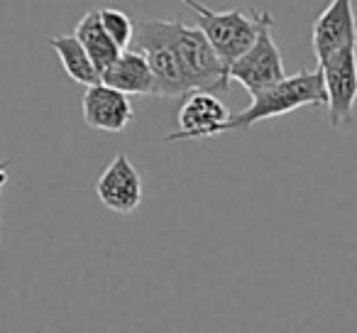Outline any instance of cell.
<instances>
[{
  "mask_svg": "<svg viewBox=\"0 0 357 333\" xmlns=\"http://www.w3.org/2000/svg\"><path fill=\"white\" fill-rule=\"evenodd\" d=\"M318 71L326 86V108L331 125L340 128L350 123L357 103V47H347L331 59L321 61Z\"/></svg>",
  "mask_w": 357,
  "mask_h": 333,
  "instance_id": "8992f818",
  "label": "cell"
},
{
  "mask_svg": "<svg viewBox=\"0 0 357 333\" xmlns=\"http://www.w3.org/2000/svg\"><path fill=\"white\" fill-rule=\"evenodd\" d=\"M311 42L318 64L347 47H357V17L350 0H333L318 15Z\"/></svg>",
  "mask_w": 357,
  "mask_h": 333,
  "instance_id": "9c48e42d",
  "label": "cell"
},
{
  "mask_svg": "<svg viewBox=\"0 0 357 333\" xmlns=\"http://www.w3.org/2000/svg\"><path fill=\"white\" fill-rule=\"evenodd\" d=\"M74 37L81 42V47L86 50V54L91 57V61H93L100 74H103L108 66H113L115 59L123 54V52L115 47V42L108 37V32L103 30V25H100L98 10L86 13V15L76 22Z\"/></svg>",
  "mask_w": 357,
  "mask_h": 333,
  "instance_id": "7c38bea8",
  "label": "cell"
},
{
  "mask_svg": "<svg viewBox=\"0 0 357 333\" xmlns=\"http://www.w3.org/2000/svg\"><path fill=\"white\" fill-rule=\"evenodd\" d=\"M100 84L120 91L125 96H149L154 94V76L144 54L135 50H125L115 59L113 66L100 74Z\"/></svg>",
  "mask_w": 357,
  "mask_h": 333,
  "instance_id": "8fae6325",
  "label": "cell"
},
{
  "mask_svg": "<svg viewBox=\"0 0 357 333\" xmlns=\"http://www.w3.org/2000/svg\"><path fill=\"white\" fill-rule=\"evenodd\" d=\"M184 6H189L191 13L199 17L196 27L206 35V40L211 42L225 69H230L235 61L243 59L250 52V47L257 42L259 27H262V10L215 13L196 0H186Z\"/></svg>",
  "mask_w": 357,
  "mask_h": 333,
  "instance_id": "3957f363",
  "label": "cell"
},
{
  "mask_svg": "<svg viewBox=\"0 0 357 333\" xmlns=\"http://www.w3.org/2000/svg\"><path fill=\"white\" fill-rule=\"evenodd\" d=\"M178 22L169 20H139L135 22L132 50L144 54L154 76V96L181 98L194 94L181 57L176 50Z\"/></svg>",
  "mask_w": 357,
  "mask_h": 333,
  "instance_id": "6da1fadb",
  "label": "cell"
},
{
  "mask_svg": "<svg viewBox=\"0 0 357 333\" xmlns=\"http://www.w3.org/2000/svg\"><path fill=\"white\" fill-rule=\"evenodd\" d=\"M176 50L181 57V64L191 81V89L204 91V94H225L230 89V74L223 66L220 57L206 40L199 27H191L178 22L176 27Z\"/></svg>",
  "mask_w": 357,
  "mask_h": 333,
  "instance_id": "5b68a950",
  "label": "cell"
},
{
  "mask_svg": "<svg viewBox=\"0 0 357 333\" xmlns=\"http://www.w3.org/2000/svg\"><path fill=\"white\" fill-rule=\"evenodd\" d=\"M272 25L274 17L267 10H262V27H259L257 42L250 47V52L243 59H238L228 69L230 81H238L250 96L274 89L287 79L282 52H279L277 42L272 37Z\"/></svg>",
  "mask_w": 357,
  "mask_h": 333,
  "instance_id": "277c9868",
  "label": "cell"
},
{
  "mask_svg": "<svg viewBox=\"0 0 357 333\" xmlns=\"http://www.w3.org/2000/svg\"><path fill=\"white\" fill-rule=\"evenodd\" d=\"M230 120L228 108L223 101L213 94L194 91L178 105L176 123L178 130L164 138V142H178V140H206L223 133V125Z\"/></svg>",
  "mask_w": 357,
  "mask_h": 333,
  "instance_id": "52a82bcc",
  "label": "cell"
},
{
  "mask_svg": "<svg viewBox=\"0 0 357 333\" xmlns=\"http://www.w3.org/2000/svg\"><path fill=\"white\" fill-rule=\"evenodd\" d=\"M81 108H84L86 123L93 130H103V133H123L130 125V120L135 118V108L128 96L105 84L86 89Z\"/></svg>",
  "mask_w": 357,
  "mask_h": 333,
  "instance_id": "30bf717a",
  "label": "cell"
},
{
  "mask_svg": "<svg viewBox=\"0 0 357 333\" xmlns=\"http://www.w3.org/2000/svg\"><path fill=\"white\" fill-rule=\"evenodd\" d=\"M98 15H100V25L108 32L110 40L115 42V47L120 52L130 50L135 37V22L123 10H115V8H100Z\"/></svg>",
  "mask_w": 357,
  "mask_h": 333,
  "instance_id": "5bb4252c",
  "label": "cell"
},
{
  "mask_svg": "<svg viewBox=\"0 0 357 333\" xmlns=\"http://www.w3.org/2000/svg\"><path fill=\"white\" fill-rule=\"evenodd\" d=\"M303 105H311V108L326 105V86H323V76L318 69L298 71L294 76H287L274 89L252 96V103L248 108L230 115V120L223 125V133H228V130H243L245 133L259 120L287 115L291 110L303 108Z\"/></svg>",
  "mask_w": 357,
  "mask_h": 333,
  "instance_id": "7a4b0ae2",
  "label": "cell"
},
{
  "mask_svg": "<svg viewBox=\"0 0 357 333\" xmlns=\"http://www.w3.org/2000/svg\"><path fill=\"white\" fill-rule=\"evenodd\" d=\"M96 196L105 209L115 214H132L142 204V177L128 154L120 152L96 182Z\"/></svg>",
  "mask_w": 357,
  "mask_h": 333,
  "instance_id": "ba28073f",
  "label": "cell"
},
{
  "mask_svg": "<svg viewBox=\"0 0 357 333\" xmlns=\"http://www.w3.org/2000/svg\"><path fill=\"white\" fill-rule=\"evenodd\" d=\"M50 45L54 47L56 57H59L69 79H74L76 84H84L86 89H93V86L100 84V71L96 69V64L91 61V57L86 54V50L74 35L52 37Z\"/></svg>",
  "mask_w": 357,
  "mask_h": 333,
  "instance_id": "4fadbf2b",
  "label": "cell"
},
{
  "mask_svg": "<svg viewBox=\"0 0 357 333\" xmlns=\"http://www.w3.org/2000/svg\"><path fill=\"white\" fill-rule=\"evenodd\" d=\"M6 182H8V159L6 162H0V189L6 186Z\"/></svg>",
  "mask_w": 357,
  "mask_h": 333,
  "instance_id": "9a60e30c",
  "label": "cell"
}]
</instances>
